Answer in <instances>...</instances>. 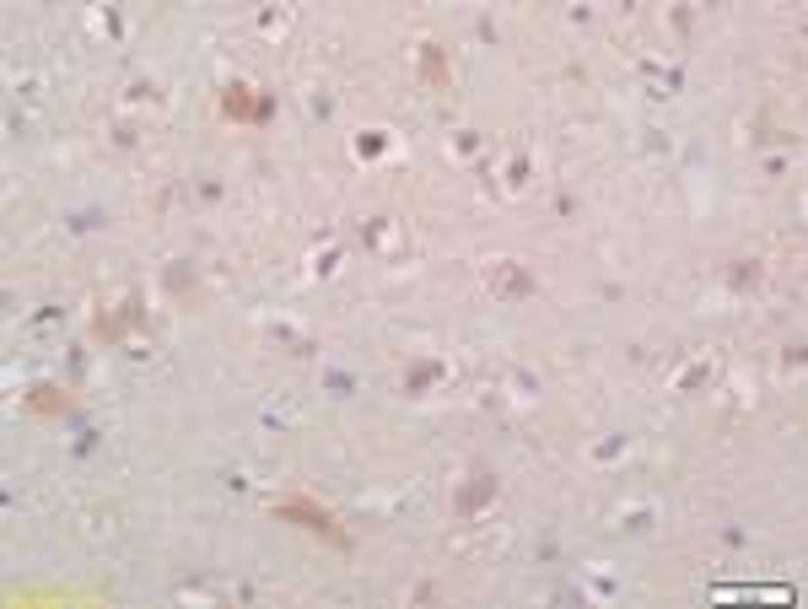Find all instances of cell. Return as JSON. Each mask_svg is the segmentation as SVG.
Instances as JSON below:
<instances>
[{
    "mask_svg": "<svg viewBox=\"0 0 808 609\" xmlns=\"http://www.w3.org/2000/svg\"><path fill=\"white\" fill-rule=\"evenodd\" d=\"M276 518L281 523H297V528H313V534H323V539H334V545H346V528L334 523L323 507H313L307 496H286L281 507H276Z\"/></svg>",
    "mask_w": 808,
    "mask_h": 609,
    "instance_id": "obj_1",
    "label": "cell"
},
{
    "mask_svg": "<svg viewBox=\"0 0 808 609\" xmlns=\"http://www.w3.org/2000/svg\"><path fill=\"white\" fill-rule=\"evenodd\" d=\"M221 113H227V119H269V98H253L243 82H232V87L221 92Z\"/></svg>",
    "mask_w": 808,
    "mask_h": 609,
    "instance_id": "obj_2",
    "label": "cell"
},
{
    "mask_svg": "<svg viewBox=\"0 0 808 609\" xmlns=\"http://www.w3.org/2000/svg\"><path fill=\"white\" fill-rule=\"evenodd\" d=\"M27 404H33L38 416H65V410H71V399H65V394H59L54 383H38V388L27 394Z\"/></svg>",
    "mask_w": 808,
    "mask_h": 609,
    "instance_id": "obj_3",
    "label": "cell"
},
{
    "mask_svg": "<svg viewBox=\"0 0 808 609\" xmlns=\"http://www.w3.org/2000/svg\"><path fill=\"white\" fill-rule=\"evenodd\" d=\"M421 76H426L431 87H447V59H442L437 43H421Z\"/></svg>",
    "mask_w": 808,
    "mask_h": 609,
    "instance_id": "obj_4",
    "label": "cell"
},
{
    "mask_svg": "<svg viewBox=\"0 0 808 609\" xmlns=\"http://www.w3.org/2000/svg\"><path fill=\"white\" fill-rule=\"evenodd\" d=\"M486 496H496V480H491V475H475V486L463 491V502H458V507H463V512H475Z\"/></svg>",
    "mask_w": 808,
    "mask_h": 609,
    "instance_id": "obj_5",
    "label": "cell"
},
{
    "mask_svg": "<svg viewBox=\"0 0 808 609\" xmlns=\"http://www.w3.org/2000/svg\"><path fill=\"white\" fill-rule=\"evenodd\" d=\"M501 292H512V297H523V292H533V286H528V281L517 276V269L507 264V269H501Z\"/></svg>",
    "mask_w": 808,
    "mask_h": 609,
    "instance_id": "obj_6",
    "label": "cell"
}]
</instances>
